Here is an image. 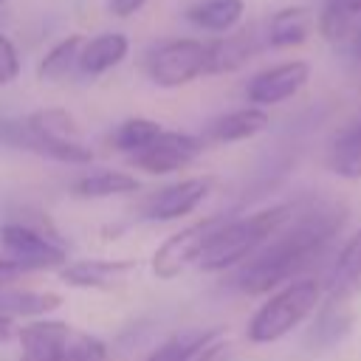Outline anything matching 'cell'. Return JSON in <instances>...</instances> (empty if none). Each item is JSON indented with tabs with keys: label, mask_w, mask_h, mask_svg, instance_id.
<instances>
[{
	"label": "cell",
	"mask_w": 361,
	"mask_h": 361,
	"mask_svg": "<svg viewBox=\"0 0 361 361\" xmlns=\"http://www.w3.org/2000/svg\"><path fill=\"white\" fill-rule=\"evenodd\" d=\"M0 3H3V0H0Z\"/></svg>",
	"instance_id": "obj_33"
},
{
	"label": "cell",
	"mask_w": 361,
	"mask_h": 361,
	"mask_svg": "<svg viewBox=\"0 0 361 361\" xmlns=\"http://www.w3.org/2000/svg\"><path fill=\"white\" fill-rule=\"evenodd\" d=\"M262 48H265V39H262V31H257V28H237L231 34H223V37L209 42L206 76L234 73L245 62H251Z\"/></svg>",
	"instance_id": "obj_13"
},
{
	"label": "cell",
	"mask_w": 361,
	"mask_h": 361,
	"mask_svg": "<svg viewBox=\"0 0 361 361\" xmlns=\"http://www.w3.org/2000/svg\"><path fill=\"white\" fill-rule=\"evenodd\" d=\"M226 223V214H209V217H200L189 226H183L180 231L169 234L155 251H152V259H149V268L158 279H175L180 276L189 265H197L203 248L209 245V240L214 237V231Z\"/></svg>",
	"instance_id": "obj_7"
},
{
	"label": "cell",
	"mask_w": 361,
	"mask_h": 361,
	"mask_svg": "<svg viewBox=\"0 0 361 361\" xmlns=\"http://www.w3.org/2000/svg\"><path fill=\"white\" fill-rule=\"evenodd\" d=\"M310 79V65L305 59H288L254 73L245 85V99L251 107H274L293 99Z\"/></svg>",
	"instance_id": "obj_10"
},
{
	"label": "cell",
	"mask_w": 361,
	"mask_h": 361,
	"mask_svg": "<svg viewBox=\"0 0 361 361\" xmlns=\"http://www.w3.org/2000/svg\"><path fill=\"white\" fill-rule=\"evenodd\" d=\"M322 282L313 276H299L282 288H276L248 319L245 338L251 344H274L293 333L305 319L316 313L322 305Z\"/></svg>",
	"instance_id": "obj_3"
},
{
	"label": "cell",
	"mask_w": 361,
	"mask_h": 361,
	"mask_svg": "<svg viewBox=\"0 0 361 361\" xmlns=\"http://www.w3.org/2000/svg\"><path fill=\"white\" fill-rule=\"evenodd\" d=\"M231 358H234V347H231L228 338L220 336V338H214L209 347H203L195 361H231Z\"/></svg>",
	"instance_id": "obj_28"
},
{
	"label": "cell",
	"mask_w": 361,
	"mask_h": 361,
	"mask_svg": "<svg viewBox=\"0 0 361 361\" xmlns=\"http://www.w3.org/2000/svg\"><path fill=\"white\" fill-rule=\"evenodd\" d=\"M223 336V327H183L164 338L147 358L141 361H195L203 347Z\"/></svg>",
	"instance_id": "obj_20"
},
{
	"label": "cell",
	"mask_w": 361,
	"mask_h": 361,
	"mask_svg": "<svg viewBox=\"0 0 361 361\" xmlns=\"http://www.w3.org/2000/svg\"><path fill=\"white\" fill-rule=\"evenodd\" d=\"M347 206L338 200H305L296 214L234 274V288L259 296L302 276L305 268L333 245L347 223Z\"/></svg>",
	"instance_id": "obj_1"
},
{
	"label": "cell",
	"mask_w": 361,
	"mask_h": 361,
	"mask_svg": "<svg viewBox=\"0 0 361 361\" xmlns=\"http://www.w3.org/2000/svg\"><path fill=\"white\" fill-rule=\"evenodd\" d=\"M361 25V0H322L316 28L327 42H350Z\"/></svg>",
	"instance_id": "obj_21"
},
{
	"label": "cell",
	"mask_w": 361,
	"mask_h": 361,
	"mask_svg": "<svg viewBox=\"0 0 361 361\" xmlns=\"http://www.w3.org/2000/svg\"><path fill=\"white\" fill-rule=\"evenodd\" d=\"M25 135V144L54 161L62 164H90L93 161V149L85 144L82 127L79 121L62 110V107H39L34 113L25 116L23 124H17Z\"/></svg>",
	"instance_id": "obj_5"
},
{
	"label": "cell",
	"mask_w": 361,
	"mask_h": 361,
	"mask_svg": "<svg viewBox=\"0 0 361 361\" xmlns=\"http://www.w3.org/2000/svg\"><path fill=\"white\" fill-rule=\"evenodd\" d=\"M23 274H25V271H23L17 262H11L8 257H0V290L11 288Z\"/></svg>",
	"instance_id": "obj_29"
},
{
	"label": "cell",
	"mask_w": 361,
	"mask_h": 361,
	"mask_svg": "<svg viewBox=\"0 0 361 361\" xmlns=\"http://www.w3.org/2000/svg\"><path fill=\"white\" fill-rule=\"evenodd\" d=\"M313 17L302 6H285L274 11L262 25V39L268 48H296L310 39Z\"/></svg>",
	"instance_id": "obj_18"
},
{
	"label": "cell",
	"mask_w": 361,
	"mask_h": 361,
	"mask_svg": "<svg viewBox=\"0 0 361 361\" xmlns=\"http://www.w3.org/2000/svg\"><path fill=\"white\" fill-rule=\"evenodd\" d=\"M20 71H23V62H20L17 45L6 34H0V87L11 85L20 76Z\"/></svg>",
	"instance_id": "obj_27"
},
{
	"label": "cell",
	"mask_w": 361,
	"mask_h": 361,
	"mask_svg": "<svg viewBox=\"0 0 361 361\" xmlns=\"http://www.w3.org/2000/svg\"><path fill=\"white\" fill-rule=\"evenodd\" d=\"M245 14L243 0H197L186 8V20L209 34H231Z\"/></svg>",
	"instance_id": "obj_22"
},
{
	"label": "cell",
	"mask_w": 361,
	"mask_h": 361,
	"mask_svg": "<svg viewBox=\"0 0 361 361\" xmlns=\"http://www.w3.org/2000/svg\"><path fill=\"white\" fill-rule=\"evenodd\" d=\"M11 338H17V327H14L11 319L0 316V344H6V341H11Z\"/></svg>",
	"instance_id": "obj_31"
},
{
	"label": "cell",
	"mask_w": 361,
	"mask_h": 361,
	"mask_svg": "<svg viewBox=\"0 0 361 361\" xmlns=\"http://www.w3.org/2000/svg\"><path fill=\"white\" fill-rule=\"evenodd\" d=\"M327 166L344 180H361V118H355L336 135L327 155Z\"/></svg>",
	"instance_id": "obj_24"
},
{
	"label": "cell",
	"mask_w": 361,
	"mask_h": 361,
	"mask_svg": "<svg viewBox=\"0 0 361 361\" xmlns=\"http://www.w3.org/2000/svg\"><path fill=\"white\" fill-rule=\"evenodd\" d=\"M82 42H85L82 34H71V37L59 39L56 45H51V51L37 65V76L42 82H62V79H68L76 71Z\"/></svg>",
	"instance_id": "obj_25"
},
{
	"label": "cell",
	"mask_w": 361,
	"mask_h": 361,
	"mask_svg": "<svg viewBox=\"0 0 361 361\" xmlns=\"http://www.w3.org/2000/svg\"><path fill=\"white\" fill-rule=\"evenodd\" d=\"M127 54H130L127 34H121V31H104V34H96V37H90V39L82 42L76 71L82 76H102V73L113 71L116 65H121Z\"/></svg>",
	"instance_id": "obj_17"
},
{
	"label": "cell",
	"mask_w": 361,
	"mask_h": 361,
	"mask_svg": "<svg viewBox=\"0 0 361 361\" xmlns=\"http://www.w3.org/2000/svg\"><path fill=\"white\" fill-rule=\"evenodd\" d=\"M353 324H355V316H353V310L347 307V302L327 299L324 305L316 307V319H313V324L307 327L305 347H307L310 353H327V350L338 347V344L353 333Z\"/></svg>",
	"instance_id": "obj_14"
},
{
	"label": "cell",
	"mask_w": 361,
	"mask_h": 361,
	"mask_svg": "<svg viewBox=\"0 0 361 361\" xmlns=\"http://www.w3.org/2000/svg\"><path fill=\"white\" fill-rule=\"evenodd\" d=\"M296 209H299V200H288V203H276V206L251 212V214L237 217V220H226L214 231L209 245L203 248L197 268L206 274L240 268L296 214Z\"/></svg>",
	"instance_id": "obj_2"
},
{
	"label": "cell",
	"mask_w": 361,
	"mask_h": 361,
	"mask_svg": "<svg viewBox=\"0 0 361 361\" xmlns=\"http://www.w3.org/2000/svg\"><path fill=\"white\" fill-rule=\"evenodd\" d=\"M206 149V141L192 133L164 130L149 147L135 152L130 161L135 169H144L147 175H169L183 166H189L195 158H200Z\"/></svg>",
	"instance_id": "obj_9"
},
{
	"label": "cell",
	"mask_w": 361,
	"mask_h": 361,
	"mask_svg": "<svg viewBox=\"0 0 361 361\" xmlns=\"http://www.w3.org/2000/svg\"><path fill=\"white\" fill-rule=\"evenodd\" d=\"M350 45H353V54L361 59V25H358V31H355V37L350 39Z\"/></svg>",
	"instance_id": "obj_32"
},
{
	"label": "cell",
	"mask_w": 361,
	"mask_h": 361,
	"mask_svg": "<svg viewBox=\"0 0 361 361\" xmlns=\"http://www.w3.org/2000/svg\"><path fill=\"white\" fill-rule=\"evenodd\" d=\"M17 361H107V344L62 319H34L17 330Z\"/></svg>",
	"instance_id": "obj_4"
},
{
	"label": "cell",
	"mask_w": 361,
	"mask_h": 361,
	"mask_svg": "<svg viewBox=\"0 0 361 361\" xmlns=\"http://www.w3.org/2000/svg\"><path fill=\"white\" fill-rule=\"evenodd\" d=\"M0 245H3L6 257L11 262H17L25 274L62 268L68 262L65 245L54 234L34 228L28 223H3L0 226Z\"/></svg>",
	"instance_id": "obj_8"
},
{
	"label": "cell",
	"mask_w": 361,
	"mask_h": 361,
	"mask_svg": "<svg viewBox=\"0 0 361 361\" xmlns=\"http://www.w3.org/2000/svg\"><path fill=\"white\" fill-rule=\"evenodd\" d=\"M209 42L195 37L166 39L147 56V76L158 87H183L206 76Z\"/></svg>",
	"instance_id": "obj_6"
},
{
	"label": "cell",
	"mask_w": 361,
	"mask_h": 361,
	"mask_svg": "<svg viewBox=\"0 0 361 361\" xmlns=\"http://www.w3.org/2000/svg\"><path fill=\"white\" fill-rule=\"evenodd\" d=\"M138 186H141L138 178L124 172V169H99V172H87V175L76 178L73 180V195L85 197V200H102V197L130 195Z\"/></svg>",
	"instance_id": "obj_23"
},
{
	"label": "cell",
	"mask_w": 361,
	"mask_h": 361,
	"mask_svg": "<svg viewBox=\"0 0 361 361\" xmlns=\"http://www.w3.org/2000/svg\"><path fill=\"white\" fill-rule=\"evenodd\" d=\"M214 189V178L212 175H192L183 180H175L164 189H158L147 206H144V217L155 220V223H169V220H180L186 214H192Z\"/></svg>",
	"instance_id": "obj_11"
},
{
	"label": "cell",
	"mask_w": 361,
	"mask_h": 361,
	"mask_svg": "<svg viewBox=\"0 0 361 361\" xmlns=\"http://www.w3.org/2000/svg\"><path fill=\"white\" fill-rule=\"evenodd\" d=\"M164 133V127L155 121V118H147V116H133V118H124L121 124H116V130L110 133V147L118 149V152H127L130 158L135 152H141L144 147H149L158 135Z\"/></svg>",
	"instance_id": "obj_26"
},
{
	"label": "cell",
	"mask_w": 361,
	"mask_h": 361,
	"mask_svg": "<svg viewBox=\"0 0 361 361\" xmlns=\"http://www.w3.org/2000/svg\"><path fill=\"white\" fill-rule=\"evenodd\" d=\"M147 3L149 0H110V14H116V17H133Z\"/></svg>",
	"instance_id": "obj_30"
},
{
	"label": "cell",
	"mask_w": 361,
	"mask_h": 361,
	"mask_svg": "<svg viewBox=\"0 0 361 361\" xmlns=\"http://www.w3.org/2000/svg\"><path fill=\"white\" fill-rule=\"evenodd\" d=\"M268 113L262 107H237V110H228V113H220L214 116L209 124H206V133L200 135L203 141H212V144H237V141H248L254 135H259L265 127H268Z\"/></svg>",
	"instance_id": "obj_16"
},
{
	"label": "cell",
	"mask_w": 361,
	"mask_h": 361,
	"mask_svg": "<svg viewBox=\"0 0 361 361\" xmlns=\"http://www.w3.org/2000/svg\"><path fill=\"white\" fill-rule=\"evenodd\" d=\"M322 290L327 299H336V302H350L361 290V228L336 254L322 282Z\"/></svg>",
	"instance_id": "obj_15"
},
{
	"label": "cell",
	"mask_w": 361,
	"mask_h": 361,
	"mask_svg": "<svg viewBox=\"0 0 361 361\" xmlns=\"http://www.w3.org/2000/svg\"><path fill=\"white\" fill-rule=\"evenodd\" d=\"M138 268L135 259H73L59 268V279L71 288L85 290H113L116 285L127 282V276Z\"/></svg>",
	"instance_id": "obj_12"
},
{
	"label": "cell",
	"mask_w": 361,
	"mask_h": 361,
	"mask_svg": "<svg viewBox=\"0 0 361 361\" xmlns=\"http://www.w3.org/2000/svg\"><path fill=\"white\" fill-rule=\"evenodd\" d=\"M62 305V296L54 290H34V288H6L0 290V316L6 319H45Z\"/></svg>",
	"instance_id": "obj_19"
}]
</instances>
